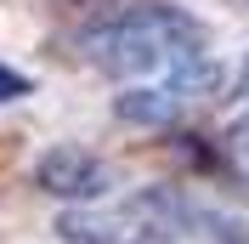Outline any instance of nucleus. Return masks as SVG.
Segmentation results:
<instances>
[{
	"mask_svg": "<svg viewBox=\"0 0 249 244\" xmlns=\"http://www.w3.org/2000/svg\"><path fill=\"white\" fill-rule=\"evenodd\" d=\"M238 148H244V153H249V120H244V125H238Z\"/></svg>",
	"mask_w": 249,
	"mask_h": 244,
	"instance_id": "nucleus-4",
	"label": "nucleus"
},
{
	"mask_svg": "<svg viewBox=\"0 0 249 244\" xmlns=\"http://www.w3.org/2000/svg\"><path fill=\"white\" fill-rule=\"evenodd\" d=\"M244 85H249V74H244Z\"/></svg>",
	"mask_w": 249,
	"mask_h": 244,
	"instance_id": "nucleus-5",
	"label": "nucleus"
},
{
	"mask_svg": "<svg viewBox=\"0 0 249 244\" xmlns=\"http://www.w3.org/2000/svg\"><path fill=\"white\" fill-rule=\"evenodd\" d=\"M34 182L46 187V193H57V199H85V204H96V199H108L113 170L102 165L96 153L74 148V142H57L51 153H40V165H34Z\"/></svg>",
	"mask_w": 249,
	"mask_h": 244,
	"instance_id": "nucleus-2",
	"label": "nucleus"
},
{
	"mask_svg": "<svg viewBox=\"0 0 249 244\" xmlns=\"http://www.w3.org/2000/svg\"><path fill=\"white\" fill-rule=\"evenodd\" d=\"M74 57L130 85H176L187 97L215 91V57H210V29L181 6H119V12L91 17L74 34Z\"/></svg>",
	"mask_w": 249,
	"mask_h": 244,
	"instance_id": "nucleus-1",
	"label": "nucleus"
},
{
	"mask_svg": "<svg viewBox=\"0 0 249 244\" xmlns=\"http://www.w3.org/2000/svg\"><path fill=\"white\" fill-rule=\"evenodd\" d=\"M17 97H29V74H17L12 62H0V102H17Z\"/></svg>",
	"mask_w": 249,
	"mask_h": 244,
	"instance_id": "nucleus-3",
	"label": "nucleus"
}]
</instances>
